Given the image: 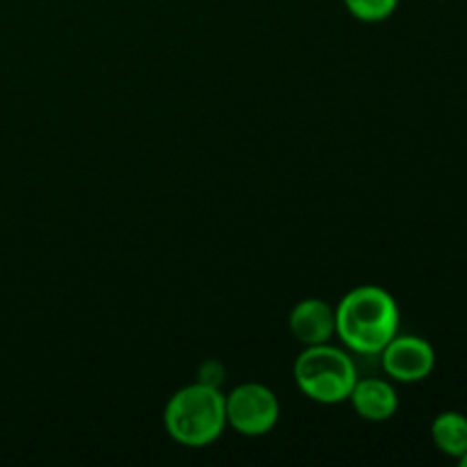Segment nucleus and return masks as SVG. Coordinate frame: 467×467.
Wrapping results in <instances>:
<instances>
[{"instance_id": "f257e3e1", "label": "nucleus", "mask_w": 467, "mask_h": 467, "mask_svg": "<svg viewBox=\"0 0 467 467\" xmlns=\"http://www.w3.org/2000/svg\"><path fill=\"white\" fill-rule=\"evenodd\" d=\"M400 333V306L379 285H360L347 292L336 308V336L347 349L360 356H379Z\"/></svg>"}, {"instance_id": "f03ea898", "label": "nucleus", "mask_w": 467, "mask_h": 467, "mask_svg": "<svg viewBox=\"0 0 467 467\" xmlns=\"http://www.w3.org/2000/svg\"><path fill=\"white\" fill-rule=\"evenodd\" d=\"M226 427V395L219 388L192 383L173 392L164 406V429L185 447L210 445Z\"/></svg>"}, {"instance_id": "7ed1b4c3", "label": "nucleus", "mask_w": 467, "mask_h": 467, "mask_svg": "<svg viewBox=\"0 0 467 467\" xmlns=\"http://www.w3.org/2000/svg\"><path fill=\"white\" fill-rule=\"evenodd\" d=\"M295 381L308 400L331 406L349 400L358 381V369L347 351L324 342L306 347L296 356Z\"/></svg>"}, {"instance_id": "20e7f679", "label": "nucleus", "mask_w": 467, "mask_h": 467, "mask_svg": "<svg viewBox=\"0 0 467 467\" xmlns=\"http://www.w3.org/2000/svg\"><path fill=\"white\" fill-rule=\"evenodd\" d=\"M278 415L281 404L263 383H242L226 395V422L242 436H265L276 427Z\"/></svg>"}, {"instance_id": "39448f33", "label": "nucleus", "mask_w": 467, "mask_h": 467, "mask_svg": "<svg viewBox=\"0 0 467 467\" xmlns=\"http://www.w3.org/2000/svg\"><path fill=\"white\" fill-rule=\"evenodd\" d=\"M383 372L400 383H420L436 368V351L424 337L397 333L381 349Z\"/></svg>"}, {"instance_id": "423d86ee", "label": "nucleus", "mask_w": 467, "mask_h": 467, "mask_svg": "<svg viewBox=\"0 0 467 467\" xmlns=\"http://www.w3.org/2000/svg\"><path fill=\"white\" fill-rule=\"evenodd\" d=\"M287 327L304 347L331 342L336 336V308L322 299H304L290 310Z\"/></svg>"}, {"instance_id": "0eeeda50", "label": "nucleus", "mask_w": 467, "mask_h": 467, "mask_svg": "<svg viewBox=\"0 0 467 467\" xmlns=\"http://www.w3.org/2000/svg\"><path fill=\"white\" fill-rule=\"evenodd\" d=\"M351 406L360 418L369 422H386L400 409V397L395 386L386 379H360L349 395Z\"/></svg>"}, {"instance_id": "6e6552de", "label": "nucleus", "mask_w": 467, "mask_h": 467, "mask_svg": "<svg viewBox=\"0 0 467 467\" xmlns=\"http://www.w3.org/2000/svg\"><path fill=\"white\" fill-rule=\"evenodd\" d=\"M431 438L442 454L459 461L467 451V418L456 410H445L433 420Z\"/></svg>"}, {"instance_id": "1a4fd4ad", "label": "nucleus", "mask_w": 467, "mask_h": 467, "mask_svg": "<svg viewBox=\"0 0 467 467\" xmlns=\"http://www.w3.org/2000/svg\"><path fill=\"white\" fill-rule=\"evenodd\" d=\"M351 16L363 23H381L395 14L400 0H345Z\"/></svg>"}, {"instance_id": "9d476101", "label": "nucleus", "mask_w": 467, "mask_h": 467, "mask_svg": "<svg viewBox=\"0 0 467 467\" xmlns=\"http://www.w3.org/2000/svg\"><path fill=\"white\" fill-rule=\"evenodd\" d=\"M199 383H205V386L219 388L223 381V368L217 363V360H208V363L201 365L199 369Z\"/></svg>"}, {"instance_id": "9b49d317", "label": "nucleus", "mask_w": 467, "mask_h": 467, "mask_svg": "<svg viewBox=\"0 0 467 467\" xmlns=\"http://www.w3.org/2000/svg\"><path fill=\"white\" fill-rule=\"evenodd\" d=\"M459 463H461V465H463V467H467V451H465V454H463V456H461V459H459Z\"/></svg>"}]
</instances>
